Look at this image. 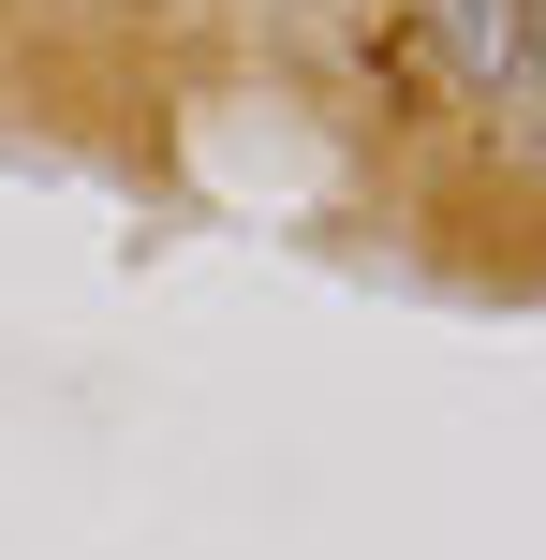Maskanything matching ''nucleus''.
Returning a JSON list of instances; mask_svg holds the SVG:
<instances>
[{"label": "nucleus", "instance_id": "obj_2", "mask_svg": "<svg viewBox=\"0 0 546 560\" xmlns=\"http://www.w3.org/2000/svg\"><path fill=\"white\" fill-rule=\"evenodd\" d=\"M532 89H546V0H532Z\"/></svg>", "mask_w": 546, "mask_h": 560}, {"label": "nucleus", "instance_id": "obj_1", "mask_svg": "<svg viewBox=\"0 0 546 560\" xmlns=\"http://www.w3.org/2000/svg\"><path fill=\"white\" fill-rule=\"evenodd\" d=\"M429 45L458 89H488V104H546L532 89V0H429Z\"/></svg>", "mask_w": 546, "mask_h": 560}]
</instances>
